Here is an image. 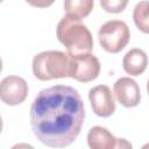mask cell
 I'll use <instances>...</instances> for the list:
<instances>
[{
	"label": "cell",
	"instance_id": "obj_2",
	"mask_svg": "<svg viewBox=\"0 0 149 149\" xmlns=\"http://www.w3.org/2000/svg\"><path fill=\"white\" fill-rule=\"evenodd\" d=\"M57 38L66 48L70 56L87 54L93 49V37L88 28L81 20L69 15L58 22Z\"/></svg>",
	"mask_w": 149,
	"mask_h": 149
},
{
	"label": "cell",
	"instance_id": "obj_13",
	"mask_svg": "<svg viewBox=\"0 0 149 149\" xmlns=\"http://www.w3.org/2000/svg\"><path fill=\"white\" fill-rule=\"evenodd\" d=\"M102 9L108 13H121L128 5V0H100Z\"/></svg>",
	"mask_w": 149,
	"mask_h": 149
},
{
	"label": "cell",
	"instance_id": "obj_6",
	"mask_svg": "<svg viewBox=\"0 0 149 149\" xmlns=\"http://www.w3.org/2000/svg\"><path fill=\"white\" fill-rule=\"evenodd\" d=\"M28 95V84L19 76H7L2 79L0 86V98L2 102L9 106L20 105Z\"/></svg>",
	"mask_w": 149,
	"mask_h": 149
},
{
	"label": "cell",
	"instance_id": "obj_5",
	"mask_svg": "<svg viewBox=\"0 0 149 149\" xmlns=\"http://www.w3.org/2000/svg\"><path fill=\"white\" fill-rule=\"evenodd\" d=\"M99 72V59L91 52L70 56V77L76 79L77 81H92L98 77Z\"/></svg>",
	"mask_w": 149,
	"mask_h": 149
},
{
	"label": "cell",
	"instance_id": "obj_11",
	"mask_svg": "<svg viewBox=\"0 0 149 149\" xmlns=\"http://www.w3.org/2000/svg\"><path fill=\"white\" fill-rule=\"evenodd\" d=\"M93 5V0H64V10L66 15L81 20L92 12Z\"/></svg>",
	"mask_w": 149,
	"mask_h": 149
},
{
	"label": "cell",
	"instance_id": "obj_15",
	"mask_svg": "<svg viewBox=\"0 0 149 149\" xmlns=\"http://www.w3.org/2000/svg\"><path fill=\"white\" fill-rule=\"evenodd\" d=\"M147 91H148V93H149V80H148V83H147Z\"/></svg>",
	"mask_w": 149,
	"mask_h": 149
},
{
	"label": "cell",
	"instance_id": "obj_7",
	"mask_svg": "<svg viewBox=\"0 0 149 149\" xmlns=\"http://www.w3.org/2000/svg\"><path fill=\"white\" fill-rule=\"evenodd\" d=\"M88 99L93 112L101 118H108L115 112V100L111 88L106 85H98L90 90Z\"/></svg>",
	"mask_w": 149,
	"mask_h": 149
},
{
	"label": "cell",
	"instance_id": "obj_12",
	"mask_svg": "<svg viewBox=\"0 0 149 149\" xmlns=\"http://www.w3.org/2000/svg\"><path fill=\"white\" fill-rule=\"evenodd\" d=\"M136 27L144 34H149V1H140L133 12Z\"/></svg>",
	"mask_w": 149,
	"mask_h": 149
},
{
	"label": "cell",
	"instance_id": "obj_4",
	"mask_svg": "<svg viewBox=\"0 0 149 149\" xmlns=\"http://www.w3.org/2000/svg\"><path fill=\"white\" fill-rule=\"evenodd\" d=\"M99 43L112 54L120 52L129 42L130 33L128 26L120 20H111L105 22L98 31Z\"/></svg>",
	"mask_w": 149,
	"mask_h": 149
},
{
	"label": "cell",
	"instance_id": "obj_8",
	"mask_svg": "<svg viewBox=\"0 0 149 149\" xmlns=\"http://www.w3.org/2000/svg\"><path fill=\"white\" fill-rule=\"evenodd\" d=\"M87 144L91 149L132 148V144L125 139H116L107 128L101 126H94L90 129L87 134Z\"/></svg>",
	"mask_w": 149,
	"mask_h": 149
},
{
	"label": "cell",
	"instance_id": "obj_1",
	"mask_svg": "<svg viewBox=\"0 0 149 149\" xmlns=\"http://www.w3.org/2000/svg\"><path fill=\"white\" fill-rule=\"evenodd\" d=\"M85 108L77 90L55 85L40 91L30 107V125L40 142L51 148L71 144L81 130Z\"/></svg>",
	"mask_w": 149,
	"mask_h": 149
},
{
	"label": "cell",
	"instance_id": "obj_14",
	"mask_svg": "<svg viewBox=\"0 0 149 149\" xmlns=\"http://www.w3.org/2000/svg\"><path fill=\"white\" fill-rule=\"evenodd\" d=\"M29 5L34 6V7H38V8H45L51 6L55 0H26Z\"/></svg>",
	"mask_w": 149,
	"mask_h": 149
},
{
	"label": "cell",
	"instance_id": "obj_9",
	"mask_svg": "<svg viewBox=\"0 0 149 149\" xmlns=\"http://www.w3.org/2000/svg\"><path fill=\"white\" fill-rule=\"evenodd\" d=\"M116 100L125 107H135L140 104L141 93L137 83L129 77L119 78L113 86Z\"/></svg>",
	"mask_w": 149,
	"mask_h": 149
},
{
	"label": "cell",
	"instance_id": "obj_3",
	"mask_svg": "<svg viewBox=\"0 0 149 149\" xmlns=\"http://www.w3.org/2000/svg\"><path fill=\"white\" fill-rule=\"evenodd\" d=\"M33 72L40 80L70 77V56L58 50L42 51L33 59Z\"/></svg>",
	"mask_w": 149,
	"mask_h": 149
},
{
	"label": "cell",
	"instance_id": "obj_10",
	"mask_svg": "<svg viewBox=\"0 0 149 149\" xmlns=\"http://www.w3.org/2000/svg\"><path fill=\"white\" fill-rule=\"evenodd\" d=\"M148 65L147 54L139 48L130 49L122 59L123 70L130 76H139L144 72Z\"/></svg>",
	"mask_w": 149,
	"mask_h": 149
}]
</instances>
